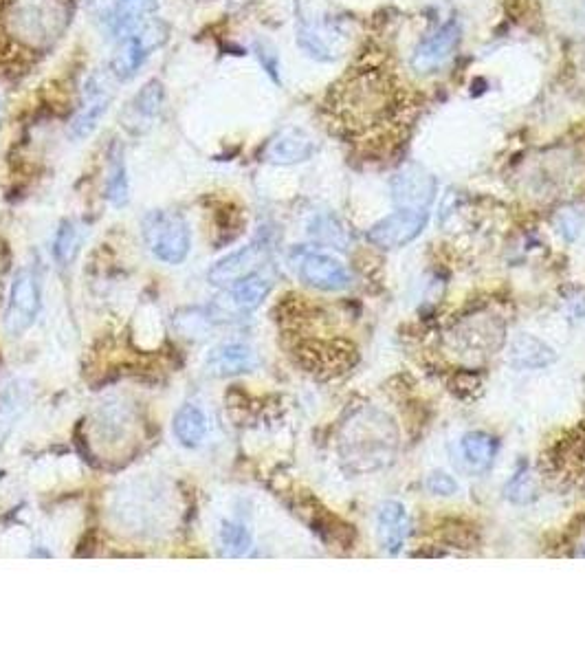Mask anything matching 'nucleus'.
I'll return each instance as SVG.
<instances>
[{
    "mask_svg": "<svg viewBox=\"0 0 585 660\" xmlns=\"http://www.w3.org/2000/svg\"><path fill=\"white\" fill-rule=\"evenodd\" d=\"M165 38H168V29L159 20H152L146 29H141L135 36L121 38L113 55V64H110L113 75L117 80H130L141 69L143 62L150 58V53L161 47Z\"/></svg>",
    "mask_w": 585,
    "mask_h": 660,
    "instance_id": "nucleus-6",
    "label": "nucleus"
},
{
    "mask_svg": "<svg viewBox=\"0 0 585 660\" xmlns=\"http://www.w3.org/2000/svg\"><path fill=\"white\" fill-rule=\"evenodd\" d=\"M535 487H533V478L528 476V473H520V476H515L513 482L509 484V489H506V495H509V500L517 502V504H524L533 498Z\"/></svg>",
    "mask_w": 585,
    "mask_h": 660,
    "instance_id": "nucleus-26",
    "label": "nucleus"
},
{
    "mask_svg": "<svg viewBox=\"0 0 585 660\" xmlns=\"http://www.w3.org/2000/svg\"><path fill=\"white\" fill-rule=\"evenodd\" d=\"M40 311V282L31 269H22L14 284L5 311V328L9 335H22L36 322Z\"/></svg>",
    "mask_w": 585,
    "mask_h": 660,
    "instance_id": "nucleus-7",
    "label": "nucleus"
},
{
    "mask_svg": "<svg viewBox=\"0 0 585 660\" xmlns=\"http://www.w3.org/2000/svg\"><path fill=\"white\" fill-rule=\"evenodd\" d=\"M394 102L390 82L377 71L357 73L339 91V115L350 124H374Z\"/></svg>",
    "mask_w": 585,
    "mask_h": 660,
    "instance_id": "nucleus-3",
    "label": "nucleus"
},
{
    "mask_svg": "<svg viewBox=\"0 0 585 660\" xmlns=\"http://www.w3.org/2000/svg\"><path fill=\"white\" fill-rule=\"evenodd\" d=\"M174 436L183 447H198L207 434V418L198 405H183L174 416Z\"/></svg>",
    "mask_w": 585,
    "mask_h": 660,
    "instance_id": "nucleus-20",
    "label": "nucleus"
},
{
    "mask_svg": "<svg viewBox=\"0 0 585 660\" xmlns=\"http://www.w3.org/2000/svg\"><path fill=\"white\" fill-rule=\"evenodd\" d=\"M157 14V0H117L113 11V31L117 40L135 36L146 29Z\"/></svg>",
    "mask_w": 585,
    "mask_h": 660,
    "instance_id": "nucleus-17",
    "label": "nucleus"
},
{
    "mask_svg": "<svg viewBox=\"0 0 585 660\" xmlns=\"http://www.w3.org/2000/svg\"><path fill=\"white\" fill-rule=\"evenodd\" d=\"M555 361V350L531 335H520L511 346V363L517 368H544Z\"/></svg>",
    "mask_w": 585,
    "mask_h": 660,
    "instance_id": "nucleus-21",
    "label": "nucleus"
},
{
    "mask_svg": "<svg viewBox=\"0 0 585 660\" xmlns=\"http://www.w3.org/2000/svg\"><path fill=\"white\" fill-rule=\"evenodd\" d=\"M165 102V91L163 84L159 80H150L141 91L132 97V102L128 104L126 110V124H150V121L157 119L161 113Z\"/></svg>",
    "mask_w": 585,
    "mask_h": 660,
    "instance_id": "nucleus-19",
    "label": "nucleus"
},
{
    "mask_svg": "<svg viewBox=\"0 0 585 660\" xmlns=\"http://www.w3.org/2000/svg\"><path fill=\"white\" fill-rule=\"evenodd\" d=\"M128 176H126V161H124V152L119 148L113 150L110 154V168H108V179H106V196L108 201L121 207L128 203Z\"/></svg>",
    "mask_w": 585,
    "mask_h": 660,
    "instance_id": "nucleus-22",
    "label": "nucleus"
},
{
    "mask_svg": "<svg viewBox=\"0 0 585 660\" xmlns=\"http://www.w3.org/2000/svg\"><path fill=\"white\" fill-rule=\"evenodd\" d=\"M256 55L258 60L262 62L264 71H267L275 82H280V60H278V53H275L267 44H256Z\"/></svg>",
    "mask_w": 585,
    "mask_h": 660,
    "instance_id": "nucleus-28",
    "label": "nucleus"
},
{
    "mask_svg": "<svg viewBox=\"0 0 585 660\" xmlns=\"http://www.w3.org/2000/svg\"><path fill=\"white\" fill-rule=\"evenodd\" d=\"M69 22V0H0V53L44 55Z\"/></svg>",
    "mask_w": 585,
    "mask_h": 660,
    "instance_id": "nucleus-1",
    "label": "nucleus"
},
{
    "mask_svg": "<svg viewBox=\"0 0 585 660\" xmlns=\"http://www.w3.org/2000/svg\"><path fill=\"white\" fill-rule=\"evenodd\" d=\"M115 88L113 80H110V73L104 71H95L88 77L82 91V102L77 106V113L73 117L71 132L75 139H84L91 135V132L97 128L99 121L106 115V110L113 102Z\"/></svg>",
    "mask_w": 585,
    "mask_h": 660,
    "instance_id": "nucleus-8",
    "label": "nucleus"
},
{
    "mask_svg": "<svg viewBox=\"0 0 585 660\" xmlns=\"http://www.w3.org/2000/svg\"><path fill=\"white\" fill-rule=\"evenodd\" d=\"M460 456L471 473L487 471L498 456V440L487 432H469L460 438Z\"/></svg>",
    "mask_w": 585,
    "mask_h": 660,
    "instance_id": "nucleus-18",
    "label": "nucleus"
},
{
    "mask_svg": "<svg viewBox=\"0 0 585 660\" xmlns=\"http://www.w3.org/2000/svg\"><path fill=\"white\" fill-rule=\"evenodd\" d=\"M260 363L256 350L245 344H223L209 352L205 361L212 377H234V374L251 372Z\"/></svg>",
    "mask_w": 585,
    "mask_h": 660,
    "instance_id": "nucleus-16",
    "label": "nucleus"
},
{
    "mask_svg": "<svg viewBox=\"0 0 585 660\" xmlns=\"http://www.w3.org/2000/svg\"><path fill=\"white\" fill-rule=\"evenodd\" d=\"M427 489L434 495H454L458 491V482L451 478L449 473L434 471L432 476L427 478Z\"/></svg>",
    "mask_w": 585,
    "mask_h": 660,
    "instance_id": "nucleus-27",
    "label": "nucleus"
},
{
    "mask_svg": "<svg viewBox=\"0 0 585 660\" xmlns=\"http://www.w3.org/2000/svg\"><path fill=\"white\" fill-rule=\"evenodd\" d=\"M264 253H267V247L262 242H251V245L242 247L234 253H229L227 258L218 260L212 269L207 273V280L214 286H229L247 275L256 273V269L262 264Z\"/></svg>",
    "mask_w": 585,
    "mask_h": 660,
    "instance_id": "nucleus-13",
    "label": "nucleus"
},
{
    "mask_svg": "<svg viewBox=\"0 0 585 660\" xmlns=\"http://www.w3.org/2000/svg\"><path fill=\"white\" fill-rule=\"evenodd\" d=\"M399 432L381 410H363L348 427L346 458L357 471H377L394 460Z\"/></svg>",
    "mask_w": 585,
    "mask_h": 660,
    "instance_id": "nucleus-2",
    "label": "nucleus"
},
{
    "mask_svg": "<svg viewBox=\"0 0 585 660\" xmlns=\"http://www.w3.org/2000/svg\"><path fill=\"white\" fill-rule=\"evenodd\" d=\"M269 291L271 282L262 273H251L247 278L227 286V291L212 304V315L214 319H229L234 315L256 311Z\"/></svg>",
    "mask_w": 585,
    "mask_h": 660,
    "instance_id": "nucleus-9",
    "label": "nucleus"
},
{
    "mask_svg": "<svg viewBox=\"0 0 585 660\" xmlns=\"http://www.w3.org/2000/svg\"><path fill=\"white\" fill-rule=\"evenodd\" d=\"M315 150L317 143L308 132L300 128H286L269 141L267 150H264V159L278 165H293L311 159Z\"/></svg>",
    "mask_w": 585,
    "mask_h": 660,
    "instance_id": "nucleus-14",
    "label": "nucleus"
},
{
    "mask_svg": "<svg viewBox=\"0 0 585 660\" xmlns=\"http://www.w3.org/2000/svg\"><path fill=\"white\" fill-rule=\"evenodd\" d=\"M394 201L403 207H423L434 201L436 179L421 165H405L392 181Z\"/></svg>",
    "mask_w": 585,
    "mask_h": 660,
    "instance_id": "nucleus-12",
    "label": "nucleus"
},
{
    "mask_svg": "<svg viewBox=\"0 0 585 660\" xmlns=\"http://www.w3.org/2000/svg\"><path fill=\"white\" fill-rule=\"evenodd\" d=\"M377 535L385 553H401L407 542V535H410V515H407V509L401 502L388 500L381 504L377 515Z\"/></svg>",
    "mask_w": 585,
    "mask_h": 660,
    "instance_id": "nucleus-15",
    "label": "nucleus"
},
{
    "mask_svg": "<svg viewBox=\"0 0 585 660\" xmlns=\"http://www.w3.org/2000/svg\"><path fill=\"white\" fill-rule=\"evenodd\" d=\"M429 214L423 207H401L381 218L368 231V240L381 249H401L423 234Z\"/></svg>",
    "mask_w": 585,
    "mask_h": 660,
    "instance_id": "nucleus-5",
    "label": "nucleus"
},
{
    "mask_svg": "<svg viewBox=\"0 0 585 660\" xmlns=\"http://www.w3.org/2000/svg\"><path fill=\"white\" fill-rule=\"evenodd\" d=\"M80 242H82L80 229H77L71 220H64L53 242V256L58 260L60 267H69V264L75 260L77 251H80Z\"/></svg>",
    "mask_w": 585,
    "mask_h": 660,
    "instance_id": "nucleus-24",
    "label": "nucleus"
},
{
    "mask_svg": "<svg viewBox=\"0 0 585 660\" xmlns=\"http://www.w3.org/2000/svg\"><path fill=\"white\" fill-rule=\"evenodd\" d=\"M462 38V29L456 20H449L447 25L438 27L436 31L429 33L421 42L412 55V66L418 73H434L443 66L454 51L458 49Z\"/></svg>",
    "mask_w": 585,
    "mask_h": 660,
    "instance_id": "nucleus-10",
    "label": "nucleus"
},
{
    "mask_svg": "<svg viewBox=\"0 0 585 660\" xmlns=\"http://www.w3.org/2000/svg\"><path fill=\"white\" fill-rule=\"evenodd\" d=\"M143 238L152 256L165 264H181L190 253V229L172 212H150L143 220Z\"/></svg>",
    "mask_w": 585,
    "mask_h": 660,
    "instance_id": "nucleus-4",
    "label": "nucleus"
},
{
    "mask_svg": "<svg viewBox=\"0 0 585 660\" xmlns=\"http://www.w3.org/2000/svg\"><path fill=\"white\" fill-rule=\"evenodd\" d=\"M313 234L322 242H330V245H346V231L339 227L335 218H317V223L313 225Z\"/></svg>",
    "mask_w": 585,
    "mask_h": 660,
    "instance_id": "nucleus-25",
    "label": "nucleus"
},
{
    "mask_svg": "<svg viewBox=\"0 0 585 660\" xmlns=\"http://www.w3.org/2000/svg\"><path fill=\"white\" fill-rule=\"evenodd\" d=\"M300 278L319 291H344L350 286L346 264L326 253H306L300 260Z\"/></svg>",
    "mask_w": 585,
    "mask_h": 660,
    "instance_id": "nucleus-11",
    "label": "nucleus"
},
{
    "mask_svg": "<svg viewBox=\"0 0 585 660\" xmlns=\"http://www.w3.org/2000/svg\"><path fill=\"white\" fill-rule=\"evenodd\" d=\"M218 544H220V553L225 557H242L251 550L253 539L251 533L242 524L227 522L223 524V528H220Z\"/></svg>",
    "mask_w": 585,
    "mask_h": 660,
    "instance_id": "nucleus-23",
    "label": "nucleus"
}]
</instances>
